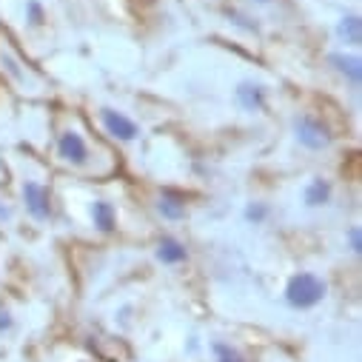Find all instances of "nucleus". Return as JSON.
Here are the masks:
<instances>
[{"label":"nucleus","mask_w":362,"mask_h":362,"mask_svg":"<svg viewBox=\"0 0 362 362\" xmlns=\"http://www.w3.org/2000/svg\"><path fill=\"white\" fill-rule=\"evenodd\" d=\"M245 220L254 223V226L265 223V220H268V206H265V203H251V206L245 209Z\"/></svg>","instance_id":"nucleus-14"},{"label":"nucleus","mask_w":362,"mask_h":362,"mask_svg":"<svg viewBox=\"0 0 362 362\" xmlns=\"http://www.w3.org/2000/svg\"><path fill=\"white\" fill-rule=\"evenodd\" d=\"M331 194H334V189H331L328 180L325 177H314L311 183L305 186V206H311V209L328 206L331 203Z\"/></svg>","instance_id":"nucleus-9"},{"label":"nucleus","mask_w":362,"mask_h":362,"mask_svg":"<svg viewBox=\"0 0 362 362\" xmlns=\"http://www.w3.org/2000/svg\"><path fill=\"white\" fill-rule=\"evenodd\" d=\"M0 220H12V209L0 203Z\"/></svg>","instance_id":"nucleus-18"},{"label":"nucleus","mask_w":362,"mask_h":362,"mask_svg":"<svg viewBox=\"0 0 362 362\" xmlns=\"http://www.w3.org/2000/svg\"><path fill=\"white\" fill-rule=\"evenodd\" d=\"M23 203H26V211L37 220V223H46L54 217V209H52V197H49V189L37 180H26L23 183Z\"/></svg>","instance_id":"nucleus-3"},{"label":"nucleus","mask_w":362,"mask_h":362,"mask_svg":"<svg viewBox=\"0 0 362 362\" xmlns=\"http://www.w3.org/2000/svg\"><path fill=\"white\" fill-rule=\"evenodd\" d=\"M259 4H268V0H259Z\"/></svg>","instance_id":"nucleus-19"},{"label":"nucleus","mask_w":362,"mask_h":362,"mask_svg":"<svg viewBox=\"0 0 362 362\" xmlns=\"http://www.w3.org/2000/svg\"><path fill=\"white\" fill-rule=\"evenodd\" d=\"M294 129H297V140H300L308 151H322V148H328L331 140H334L331 129H328L320 117H314V115H303V117H297Z\"/></svg>","instance_id":"nucleus-2"},{"label":"nucleus","mask_w":362,"mask_h":362,"mask_svg":"<svg viewBox=\"0 0 362 362\" xmlns=\"http://www.w3.org/2000/svg\"><path fill=\"white\" fill-rule=\"evenodd\" d=\"M92 223H95V228L103 231V234L117 231V209H115L109 200L92 203Z\"/></svg>","instance_id":"nucleus-7"},{"label":"nucleus","mask_w":362,"mask_h":362,"mask_svg":"<svg viewBox=\"0 0 362 362\" xmlns=\"http://www.w3.org/2000/svg\"><path fill=\"white\" fill-rule=\"evenodd\" d=\"M337 35H339L348 46H359V43H362V23H359V18H356V15L342 18V23H339Z\"/></svg>","instance_id":"nucleus-12"},{"label":"nucleus","mask_w":362,"mask_h":362,"mask_svg":"<svg viewBox=\"0 0 362 362\" xmlns=\"http://www.w3.org/2000/svg\"><path fill=\"white\" fill-rule=\"evenodd\" d=\"M325 291H328L325 288V280H320L317 274H311V271H300V274H294L288 280L286 300L294 308H314L317 303H322Z\"/></svg>","instance_id":"nucleus-1"},{"label":"nucleus","mask_w":362,"mask_h":362,"mask_svg":"<svg viewBox=\"0 0 362 362\" xmlns=\"http://www.w3.org/2000/svg\"><path fill=\"white\" fill-rule=\"evenodd\" d=\"M157 209H160V214H163L165 220H183V217H186V200L180 197L177 192H163Z\"/></svg>","instance_id":"nucleus-10"},{"label":"nucleus","mask_w":362,"mask_h":362,"mask_svg":"<svg viewBox=\"0 0 362 362\" xmlns=\"http://www.w3.org/2000/svg\"><path fill=\"white\" fill-rule=\"evenodd\" d=\"M234 95H237V103L245 112H259L265 106V88L259 83H240Z\"/></svg>","instance_id":"nucleus-6"},{"label":"nucleus","mask_w":362,"mask_h":362,"mask_svg":"<svg viewBox=\"0 0 362 362\" xmlns=\"http://www.w3.org/2000/svg\"><path fill=\"white\" fill-rule=\"evenodd\" d=\"M214 354H217V362H243V356L234 351V348H228V345H214Z\"/></svg>","instance_id":"nucleus-15"},{"label":"nucleus","mask_w":362,"mask_h":362,"mask_svg":"<svg viewBox=\"0 0 362 362\" xmlns=\"http://www.w3.org/2000/svg\"><path fill=\"white\" fill-rule=\"evenodd\" d=\"M100 120H103L106 132H109L112 137L123 140V143H132V140L140 137V126H137L129 115H123V112H117V109H103V112H100Z\"/></svg>","instance_id":"nucleus-4"},{"label":"nucleus","mask_w":362,"mask_h":362,"mask_svg":"<svg viewBox=\"0 0 362 362\" xmlns=\"http://www.w3.org/2000/svg\"><path fill=\"white\" fill-rule=\"evenodd\" d=\"M57 154H60V160H66L71 165H86L88 163V146H86L83 134H77L74 129H66L57 137Z\"/></svg>","instance_id":"nucleus-5"},{"label":"nucleus","mask_w":362,"mask_h":362,"mask_svg":"<svg viewBox=\"0 0 362 362\" xmlns=\"http://www.w3.org/2000/svg\"><path fill=\"white\" fill-rule=\"evenodd\" d=\"M157 259H160L163 265H180V262L189 259V251H186V245L180 243V240L163 237V240L157 243Z\"/></svg>","instance_id":"nucleus-8"},{"label":"nucleus","mask_w":362,"mask_h":362,"mask_svg":"<svg viewBox=\"0 0 362 362\" xmlns=\"http://www.w3.org/2000/svg\"><path fill=\"white\" fill-rule=\"evenodd\" d=\"M334 66H337V71L342 74V77H348V83L356 88L359 86V80H362V66H359V60L356 57H345V54H331L328 57Z\"/></svg>","instance_id":"nucleus-11"},{"label":"nucleus","mask_w":362,"mask_h":362,"mask_svg":"<svg viewBox=\"0 0 362 362\" xmlns=\"http://www.w3.org/2000/svg\"><path fill=\"white\" fill-rule=\"evenodd\" d=\"M348 243H351V251L359 254L362 251V237H359V228H348Z\"/></svg>","instance_id":"nucleus-16"},{"label":"nucleus","mask_w":362,"mask_h":362,"mask_svg":"<svg viewBox=\"0 0 362 362\" xmlns=\"http://www.w3.org/2000/svg\"><path fill=\"white\" fill-rule=\"evenodd\" d=\"M9 325H12V317H9L6 311H0V331H6Z\"/></svg>","instance_id":"nucleus-17"},{"label":"nucleus","mask_w":362,"mask_h":362,"mask_svg":"<svg viewBox=\"0 0 362 362\" xmlns=\"http://www.w3.org/2000/svg\"><path fill=\"white\" fill-rule=\"evenodd\" d=\"M26 21H29L32 26H43V23H46V9H43V4H37V0H29V4H26Z\"/></svg>","instance_id":"nucleus-13"}]
</instances>
